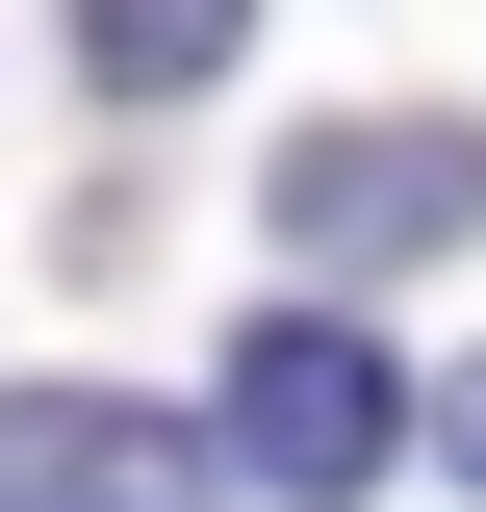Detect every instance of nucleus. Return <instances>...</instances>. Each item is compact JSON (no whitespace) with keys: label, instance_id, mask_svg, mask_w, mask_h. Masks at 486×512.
<instances>
[{"label":"nucleus","instance_id":"4","mask_svg":"<svg viewBox=\"0 0 486 512\" xmlns=\"http://www.w3.org/2000/svg\"><path fill=\"white\" fill-rule=\"evenodd\" d=\"M231 26H256V0H77V77H103V103H205Z\"/></svg>","mask_w":486,"mask_h":512},{"label":"nucleus","instance_id":"3","mask_svg":"<svg viewBox=\"0 0 486 512\" xmlns=\"http://www.w3.org/2000/svg\"><path fill=\"white\" fill-rule=\"evenodd\" d=\"M231 436L128 410V384H0V512H205Z\"/></svg>","mask_w":486,"mask_h":512},{"label":"nucleus","instance_id":"1","mask_svg":"<svg viewBox=\"0 0 486 512\" xmlns=\"http://www.w3.org/2000/svg\"><path fill=\"white\" fill-rule=\"evenodd\" d=\"M205 436H231V487H256V512H359V487H384V436H410V384H384V333H359V308H256Z\"/></svg>","mask_w":486,"mask_h":512},{"label":"nucleus","instance_id":"2","mask_svg":"<svg viewBox=\"0 0 486 512\" xmlns=\"http://www.w3.org/2000/svg\"><path fill=\"white\" fill-rule=\"evenodd\" d=\"M256 231L307 256V308H333L359 256H461V231H486V128H282Z\"/></svg>","mask_w":486,"mask_h":512},{"label":"nucleus","instance_id":"5","mask_svg":"<svg viewBox=\"0 0 486 512\" xmlns=\"http://www.w3.org/2000/svg\"><path fill=\"white\" fill-rule=\"evenodd\" d=\"M435 461H461V487H486V359H461V384H435Z\"/></svg>","mask_w":486,"mask_h":512}]
</instances>
